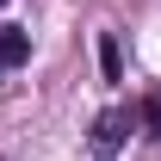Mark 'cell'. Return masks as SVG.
<instances>
[{
    "instance_id": "cell-1",
    "label": "cell",
    "mask_w": 161,
    "mask_h": 161,
    "mask_svg": "<svg viewBox=\"0 0 161 161\" xmlns=\"http://www.w3.org/2000/svg\"><path fill=\"white\" fill-rule=\"evenodd\" d=\"M130 112H99V118H93V149H99V155H112V149H118L124 142V130H130Z\"/></svg>"
},
{
    "instance_id": "cell-2",
    "label": "cell",
    "mask_w": 161,
    "mask_h": 161,
    "mask_svg": "<svg viewBox=\"0 0 161 161\" xmlns=\"http://www.w3.org/2000/svg\"><path fill=\"white\" fill-rule=\"evenodd\" d=\"M25 56H31V31L25 25H0V75H13Z\"/></svg>"
},
{
    "instance_id": "cell-3",
    "label": "cell",
    "mask_w": 161,
    "mask_h": 161,
    "mask_svg": "<svg viewBox=\"0 0 161 161\" xmlns=\"http://www.w3.org/2000/svg\"><path fill=\"white\" fill-rule=\"evenodd\" d=\"M99 68H105V80H124V50H118V37H99Z\"/></svg>"
},
{
    "instance_id": "cell-4",
    "label": "cell",
    "mask_w": 161,
    "mask_h": 161,
    "mask_svg": "<svg viewBox=\"0 0 161 161\" xmlns=\"http://www.w3.org/2000/svg\"><path fill=\"white\" fill-rule=\"evenodd\" d=\"M136 118H142V124H149V136H155V142H161V93H149V99H142V105H136Z\"/></svg>"
},
{
    "instance_id": "cell-5",
    "label": "cell",
    "mask_w": 161,
    "mask_h": 161,
    "mask_svg": "<svg viewBox=\"0 0 161 161\" xmlns=\"http://www.w3.org/2000/svg\"><path fill=\"white\" fill-rule=\"evenodd\" d=\"M0 6H6V0H0Z\"/></svg>"
}]
</instances>
